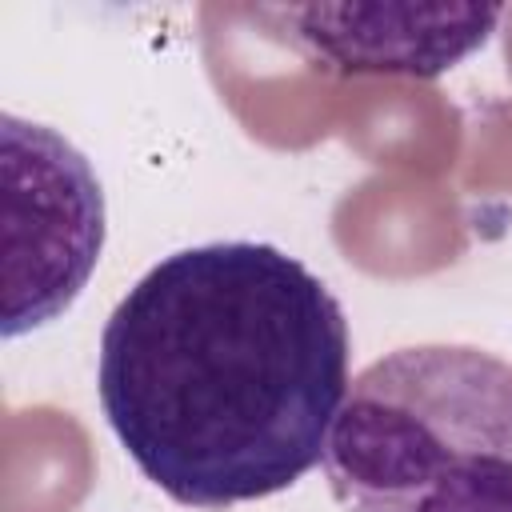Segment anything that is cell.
<instances>
[{
    "label": "cell",
    "instance_id": "1",
    "mask_svg": "<svg viewBox=\"0 0 512 512\" xmlns=\"http://www.w3.org/2000/svg\"><path fill=\"white\" fill-rule=\"evenodd\" d=\"M348 392V320L328 284L260 240L152 264L100 332L96 396L132 464L176 504L292 488Z\"/></svg>",
    "mask_w": 512,
    "mask_h": 512
},
{
    "label": "cell",
    "instance_id": "2",
    "mask_svg": "<svg viewBox=\"0 0 512 512\" xmlns=\"http://www.w3.org/2000/svg\"><path fill=\"white\" fill-rule=\"evenodd\" d=\"M320 464L344 512H512V364L468 344L372 360Z\"/></svg>",
    "mask_w": 512,
    "mask_h": 512
},
{
    "label": "cell",
    "instance_id": "3",
    "mask_svg": "<svg viewBox=\"0 0 512 512\" xmlns=\"http://www.w3.org/2000/svg\"><path fill=\"white\" fill-rule=\"evenodd\" d=\"M4 140V336L56 320L104 248V192L88 160L52 128L0 116Z\"/></svg>",
    "mask_w": 512,
    "mask_h": 512
},
{
    "label": "cell",
    "instance_id": "4",
    "mask_svg": "<svg viewBox=\"0 0 512 512\" xmlns=\"http://www.w3.org/2000/svg\"><path fill=\"white\" fill-rule=\"evenodd\" d=\"M260 16L284 20L288 40L332 72L432 80L484 48L504 12L492 4H296L260 8Z\"/></svg>",
    "mask_w": 512,
    "mask_h": 512
}]
</instances>
